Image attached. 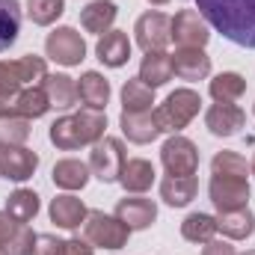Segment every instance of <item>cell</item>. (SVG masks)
<instances>
[{"label": "cell", "instance_id": "obj_1", "mask_svg": "<svg viewBox=\"0 0 255 255\" xmlns=\"http://www.w3.org/2000/svg\"><path fill=\"white\" fill-rule=\"evenodd\" d=\"M196 9L229 42L255 51V0H196Z\"/></svg>", "mask_w": 255, "mask_h": 255}, {"label": "cell", "instance_id": "obj_2", "mask_svg": "<svg viewBox=\"0 0 255 255\" xmlns=\"http://www.w3.org/2000/svg\"><path fill=\"white\" fill-rule=\"evenodd\" d=\"M104 130H107V116L104 110H89L83 107L80 113H71L57 119L48 136L51 142L60 148V151H74L80 145H95L98 139H104Z\"/></svg>", "mask_w": 255, "mask_h": 255}, {"label": "cell", "instance_id": "obj_3", "mask_svg": "<svg viewBox=\"0 0 255 255\" xmlns=\"http://www.w3.org/2000/svg\"><path fill=\"white\" fill-rule=\"evenodd\" d=\"M199 107H202V98L196 89H175L166 95V101L154 110V122L160 130H169V133H178L181 128H187L199 116Z\"/></svg>", "mask_w": 255, "mask_h": 255}, {"label": "cell", "instance_id": "obj_4", "mask_svg": "<svg viewBox=\"0 0 255 255\" xmlns=\"http://www.w3.org/2000/svg\"><path fill=\"white\" fill-rule=\"evenodd\" d=\"M83 241H89L98 250H122L130 238V229L116 217V214H104V211H89L83 220Z\"/></svg>", "mask_w": 255, "mask_h": 255}, {"label": "cell", "instance_id": "obj_5", "mask_svg": "<svg viewBox=\"0 0 255 255\" xmlns=\"http://www.w3.org/2000/svg\"><path fill=\"white\" fill-rule=\"evenodd\" d=\"M45 74H48L45 57H36V54H27V57L12 60V63H0V98L3 95H15L24 86L42 83Z\"/></svg>", "mask_w": 255, "mask_h": 255}, {"label": "cell", "instance_id": "obj_6", "mask_svg": "<svg viewBox=\"0 0 255 255\" xmlns=\"http://www.w3.org/2000/svg\"><path fill=\"white\" fill-rule=\"evenodd\" d=\"M125 160H128L125 142L116 139V136H104L89 151V172L101 184H113V181H119V172H122Z\"/></svg>", "mask_w": 255, "mask_h": 255}, {"label": "cell", "instance_id": "obj_7", "mask_svg": "<svg viewBox=\"0 0 255 255\" xmlns=\"http://www.w3.org/2000/svg\"><path fill=\"white\" fill-rule=\"evenodd\" d=\"M45 54L60 65H80L86 60V42L74 27H57L45 39Z\"/></svg>", "mask_w": 255, "mask_h": 255}, {"label": "cell", "instance_id": "obj_8", "mask_svg": "<svg viewBox=\"0 0 255 255\" xmlns=\"http://www.w3.org/2000/svg\"><path fill=\"white\" fill-rule=\"evenodd\" d=\"M172 18H166L163 12H142L133 24V39L136 45L151 54V51H163L172 42Z\"/></svg>", "mask_w": 255, "mask_h": 255}, {"label": "cell", "instance_id": "obj_9", "mask_svg": "<svg viewBox=\"0 0 255 255\" xmlns=\"http://www.w3.org/2000/svg\"><path fill=\"white\" fill-rule=\"evenodd\" d=\"M160 160L166 166L169 175H196L199 169V148L196 142L181 136V133H172L163 148H160Z\"/></svg>", "mask_w": 255, "mask_h": 255}, {"label": "cell", "instance_id": "obj_10", "mask_svg": "<svg viewBox=\"0 0 255 255\" xmlns=\"http://www.w3.org/2000/svg\"><path fill=\"white\" fill-rule=\"evenodd\" d=\"M208 196L214 208L223 211H238L250 205V178H232V175H211Z\"/></svg>", "mask_w": 255, "mask_h": 255}, {"label": "cell", "instance_id": "obj_11", "mask_svg": "<svg viewBox=\"0 0 255 255\" xmlns=\"http://www.w3.org/2000/svg\"><path fill=\"white\" fill-rule=\"evenodd\" d=\"M172 42L178 48H205L211 39V27L208 21L199 15V9H181L172 18Z\"/></svg>", "mask_w": 255, "mask_h": 255}, {"label": "cell", "instance_id": "obj_12", "mask_svg": "<svg viewBox=\"0 0 255 255\" xmlns=\"http://www.w3.org/2000/svg\"><path fill=\"white\" fill-rule=\"evenodd\" d=\"M39 166V154L24 145H0V178L27 181Z\"/></svg>", "mask_w": 255, "mask_h": 255}, {"label": "cell", "instance_id": "obj_13", "mask_svg": "<svg viewBox=\"0 0 255 255\" xmlns=\"http://www.w3.org/2000/svg\"><path fill=\"white\" fill-rule=\"evenodd\" d=\"M116 217L130 232H142L157 220V205L151 199H145V196H125L116 205Z\"/></svg>", "mask_w": 255, "mask_h": 255}, {"label": "cell", "instance_id": "obj_14", "mask_svg": "<svg viewBox=\"0 0 255 255\" xmlns=\"http://www.w3.org/2000/svg\"><path fill=\"white\" fill-rule=\"evenodd\" d=\"M247 125V113L238 104H211L205 113V128L214 136H235L241 133V128Z\"/></svg>", "mask_w": 255, "mask_h": 255}, {"label": "cell", "instance_id": "obj_15", "mask_svg": "<svg viewBox=\"0 0 255 255\" xmlns=\"http://www.w3.org/2000/svg\"><path fill=\"white\" fill-rule=\"evenodd\" d=\"M172 71L181 80H205L211 74V57L202 48H178L172 54Z\"/></svg>", "mask_w": 255, "mask_h": 255}, {"label": "cell", "instance_id": "obj_16", "mask_svg": "<svg viewBox=\"0 0 255 255\" xmlns=\"http://www.w3.org/2000/svg\"><path fill=\"white\" fill-rule=\"evenodd\" d=\"M95 54L107 68H122L130 60V39H128V33L125 30H107L98 39Z\"/></svg>", "mask_w": 255, "mask_h": 255}, {"label": "cell", "instance_id": "obj_17", "mask_svg": "<svg viewBox=\"0 0 255 255\" xmlns=\"http://www.w3.org/2000/svg\"><path fill=\"white\" fill-rule=\"evenodd\" d=\"M116 15H119V9H116L113 0H92L89 6L80 9V27H83L86 33L104 36V33L113 27Z\"/></svg>", "mask_w": 255, "mask_h": 255}, {"label": "cell", "instance_id": "obj_18", "mask_svg": "<svg viewBox=\"0 0 255 255\" xmlns=\"http://www.w3.org/2000/svg\"><path fill=\"white\" fill-rule=\"evenodd\" d=\"M119 125L130 142L136 145H145V142H154L163 130L154 122V113H122L119 116Z\"/></svg>", "mask_w": 255, "mask_h": 255}, {"label": "cell", "instance_id": "obj_19", "mask_svg": "<svg viewBox=\"0 0 255 255\" xmlns=\"http://www.w3.org/2000/svg\"><path fill=\"white\" fill-rule=\"evenodd\" d=\"M86 205H83V199H77V196H71V193H63V196H57L54 202H51V220L60 226V229H80L83 226V220H86Z\"/></svg>", "mask_w": 255, "mask_h": 255}, {"label": "cell", "instance_id": "obj_20", "mask_svg": "<svg viewBox=\"0 0 255 255\" xmlns=\"http://www.w3.org/2000/svg\"><path fill=\"white\" fill-rule=\"evenodd\" d=\"M199 190V181L196 175H166L160 181V199L169 205V208H184L196 199Z\"/></svg>", "mask_w": 255, "mask_h": 255}, {"label": "cell", "instance_id": "obj_21", "mask_svg": "<svg viewBox=\"0 0 255 255\" xmlns=\"http://www.w3.org/2000/svg\"><path fill=\"white\" fill-rule=\"evenodd\" d=\"M172 57L169 54H163V51H151V54H145L142 57V63H139V80L145 83V86H151V89H157V86H166L169 80H172Z\"/></svg>", "mask_w": 255, "mask_h": 255}, {"label": "cell", "instance_id": "obj_22", "mask_svg": "<svg viewBox=\"0 0 255 255\" xmlns=\"http://www.w3.org/2000/svg\"><path fill=\"white\" fill-rule=\"evenodd\" d=\"M119 184L125 187V193H136V196L145 193L154 184V166L145 157H130L119 172Z\"/></svg>", "mask_w": 255, "mask_h": 255}, {"label": "cell", "instance_id": "obj_23", "mask_svg": "<svg viewBox=\"0 0 255 255\" xmlns=\"http://www.w3.org/2000/svg\"><path fill=\"white\" fill-rule=\"evenodd\" d=\"M77 98L89 110H104L107 101H110V80L98 71H86L77 83Z\"/></svg>", "mask_w": 255, "mask_h": 255}, {"label": "cell", "instance_id": "obj_24", "mask_svg": "<svg viewBox=\"0 0 255 255\" xmlns=\"http://www.w3.org/2000/svg\"><path fill=\"white\" fill-rule=\"evenodd\" d=\"M51 101V107H60V110H68L74 107L80 98H77V83L68 77V74H45V80L39 83Z\"/></svg>", "mask_w": 255, "mask_h": 255}, {"label": "cell", "instance_id": "obj_25", "mask_svg": "<svg viewBox=\"0 0 255 255\" xmlns=\"http://www.w3.org/2000/svg\"><path fill=\"white\" fill-rule=\"evenodd\" d=\"M89 163L77 160V157H63L54 163V184L63 190H83L89 181Z\"/></svg>", "mask_w": 255, "mask_h": 255}, {"label": "cell", "instance_id": "obj_26", "mask_svg": "<svg viewBox=\"0 0 255 255\" xmlns=\"http://www.w3.org/2000/svg\"><path fill=\"white\" fill-rule=\"evenodd\" d=\"M217 232H223L232 241H247L255 232V217L250 208H238V211H223L217 217Z\"/></svg>", "mask_w": 255, "mask_h": 255}, {"label": "cell", "instance_id": "obj_27", "mask_svg": "<svg viewBox=\"0 0 255 255\" xmlns=\"http://www.w3.org/2000/svg\"><path fill=\"white\" fill-rule=\"evenodd\" d=\"M154 104V89L145 86L139 77L125 80L122 86V113H151Z\"/></svg>", "mask_w": 255, "mask_h": 255}, {"label": "cell", "instance_id": "obj_28", "mask_svg": "<svg viewBox=\"0 0 255 255\" xmlns=\"http://www.w3.org/2000/svg\"><path fill=\"white\" fill-rule=\"evenodd\" d=\"M208 89H211L214 101H220V104H235V101L247 92V77L238 74V71H223V74H217V77L211 80Z\"/></svg>", "mask_w": 255, "mask_h": 255}, {"label": "cell", "instance_id": "obj_29", "mask_svg": "<svg viewBox=\"0 0 255 255\" xmlns=\"http://www.w3.org/2000/svg\"><path fill=\"white\" fill-rule=\"evenodd\" d=\"M18 33H21V3L0 0V54L18 42Z\"/></svg>", "mask_w": 255, "mask_h": 255}, {"label": "cell", "instance_id": "obj_30", "mask_svg": "<svg viewBox=\"0 0 255 255\" xmlns=\"http://www.w3.org/2000/svg\"><path fill=\"white\" fill-rule=\"evenodd\" d=\"M39 193L36 190H27V187H18L6 199V214L15 220V223H30L36 214H39Z\"/></svg>", "mask_w": 255, "mask_h": 255}, {"label": "cell", "instance_id": "obj_31", "mask_svg": "<svg viewBox=\"0 0 255 255\" xmlns=\"http://www.w3.org/2000/svg\"><path fill=\"white\" fill-rule=\"evenodd\" d=\"M214 235H217V217H211V214L199 211V214L184 217V223H181V238L190 244H208V241H214Z\"/></svg>", "mask_w": 255, "mask_h": 255}, {"label": "cell", "instance_id": "obj_32", "mask_svg": "<svg viewBox=\"0 0 255 255\" xmlns=\"http://www.w3.org/2000/svg\"><path fill=\"white\" fill-rule=\"evenodd\" d=\"M30 119L0 113V145H24L30 139Z\"/></svg>", "mask_w": 255, "mask_h": 255}, {"label": "cell", "instance_id": "obj_33", "mask_svg": "<svg viewBox=\"0 0 255 255\" xmlns=\"http://www.w3.org/2000/svg\"><path fill=\"white\" fill-rule=\"evenodd\" d=\"M250 163L238 151H217L211 160V175H232V178H250Z\"/></svg>", "mask_w": 255, "mask_h": 255}, {"label": "cell", "instance_id": "obj_34", "mask_svg": "<svg viewBox=\"0 0 255 255\" xmlns=\"http://www.w3.org/2000/svg\"><path fill=\"white\" fill-rule=\"evenodd\" d=\"M65 12V0H27V18L39 27L54 24Z\"/></svg>", "mask_w": 255, "mask_h": 255}, {"label": "cell", "instance_id": "obj_35", "mask_svg": "<svg viewBox=\"0 0 255 255\" xmlns=\"http://www.w3.org/2000/svg\"><path fill=\"white\" fill-rule=\"evenodd\" d=\"M65 250H68V244L60 241L57 235H36L30 255H65Z\"/></svg>", "mask_w": 255, "mask_h": 255}, {"label": "cell", "instance_id": "obj_36", "mask_svg": "<svg viewBox=\"0 0 255 255\" xmlns=\"http://www.w3.org/2000/svg\"><path fill=\"white\" fill-rule=\"evenodd\" d=\"M18 226H21V223H15L6 211H0V255H6V250H9V241L15 238Z\"/></svg>", "mask_w": 255, "mask_h": 255}, {"label": "cell", "instance_id": "obj_37", "mask_svg": "<svg viewBox=\"0 0 255 255\" xmlns=\"http://www.w3.org/2000/svg\"><path fill=\"white\" fill-rule=\"evenodd\" d=\"M202 255H238V250L232 244H226V241H208Z\"/></svg>", "mask_w": 255, "mask_h": 255}, {"label": "cell", "instance_id": "obj_38", "mask_svg": "<svg viewBox=\"0 0 255 255\" xmlns=\"http://www.w3.org/2000/svg\"><path fill=\"white\" fill-rule=\"evenodd\" d=\"M65 244H68L65 255H95L92 253V244L83 241V238H71V241H65Z\"/></svg>", "mask_w": 255, "mask_h": 255}, {"label": "cell", "instance_id": "obj_39", "mask_svg": "<svg viewBox=\"0 0 255 255\" xmlns=\"http://www.w3.org/2000/svg\"><path fill=\"white\" fill-rule=\"evenodd\" d=\"M148 3H154V6H163V3H169V0H148Z\"/></svg>", "mask_w": 255, "mask_h": 255}, {"label": "cell", "instance_id": "obj_40", "mask_svg": "<svg viewBox=\"0 0 255 255\" xmlns=\"http://www.w3.org/2000/svg\"><path fill=\"white\" fill-rule=\"evenodd\" d=\"M250 169H253V175H255V154H253V163H250Z\"/></svg>", "mask_w": 255, "mask_h": 255}, {"label": "cell", "instance_id": "obj_41", "mask_svg": "<svg viewBox=\"0 0 255 255\" xmlns=\"http://www.w3.org/2000/svg\"><path fill=\"white\" fill-rule=\"evenodd\" d=\"M247 255H255V250H253V253H247Z\"/></svg>", "mask_w": 255, "mask_h": 255}, {"label": "cell", "instance_id": "obj_42", "mask_svg": "<svg viewBox=\"0 0 255 255\" xmlns=\"http://www.w3.org/2000/svg\"><path fill=\"white\" fill-rule=\"evenodd\" d=\"M253 113H255V107H253Z\"/></svg>", "mask_w": 255, "mask_h": 255}]
</instances>
